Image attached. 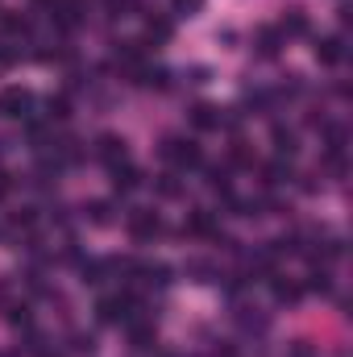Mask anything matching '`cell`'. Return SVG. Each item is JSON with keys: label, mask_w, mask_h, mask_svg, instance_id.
I'll use <instances>...</instances> for the list:
<instances>
[{"label": "cell", "mask_w": 353, "mask_h": 357, "mask_svg": "<svg viewBox=\"0 0 353 357\" xmlns=\"http://www.w3.org/2000/svg\"><path fill=\"white\" fill-rule=\"evenodd\" d=\"M163 158H167L175 171H195V167L204 162V154H200V146H195L191 137H167V142H163Z\"/></svg>", "instance_id": "6da1fadb"}, {"label": "cell", "mask_w": 353, "mask_h": 357, "mask_svg": "<svg viewBox=\"0 0 353 357\" xmlns=\"http://www.w3.org/2000/svg\"><path fill=\"white\" fill-rule=\"evenodd\" d=\"M125 225H129V237H133V241H154V237L163 233V216L150 212V208H133Z\"/></svg>", "instance_id": "7a4b0ae2"}, {"label": "cell", "mask_w": 353, "mask_h": 357, "mask_svg": "<svg viewBox=\"0 0 353 357\" xmlns=\"http://www.w3.org/2000/svg\"><path fill=\"white\" fill-rule=\"evenodd\" d=\"M96 158L112 171V167H121V162H129V150H125V137H117V133H100L96 137Z\"/></svg>", "instance_id": "3957f363"}, {"label": "cell", "mask_w": 353, "mask_h": 357, "mask_svg": "<svg viewBox=\"0 0 353 357\" xmlns=\"http://www.w3.org/2000/svg\"><path fill=\"white\" fill-rule=\"evenodd\" d=\"M29 108H33V91H25V88L0 91V116H29Z\"/></svg>", "instance_id": "277c9868"}, {"label": "cell", "mask_w": 353, "mask_h": 357, "mask_svg": "<svg viewBox=\"0 0 353 357\" xmlns=\"http://www.w3.org/2000/svg\"><path fill=\"white\" fill-rule=\"evenodd\" d=\"M183 229H187L191 237H216V216H212V212H204V208H195V212L183 220Z\"/></svg>", "instance_id": "5b68a950"}, {"label": "cell", "mask_w": 353, "mask_h": 357, "mask_svg": "<svg viewBox=\"0 0 353 357\" xmlns=\"http://www.w3.org/2000/svg\"><path fill=\"white\" fill-rule=\"evenodd\" d=\"M191 125H195L200 133L220 129V108H212V104H195V108H191Z\"/></svg>", "instance_id": "8992f818"}, {"label": "cell", "mask_w": 353, "mask_h": 357, "mask_svg": "<svg viewBox=\"0 0 353 357\" xmlns=\"http://www.w3.org/2000/svg\"><path fill=\"white\" fill-rule=\"evenodd\" d=\"M112 183H117V191H137L146 178L137 167H129V162H121V167H112Z\"/></svg>", "instance_id": "52a82bcc"}, {"label": "cell", "mask_w": 353, "mask_h": 357, "mask_svg": "<svg viewBox=\"0 0 353 357\" xmlns=\"http://www.w3.org/2000/svg\"><path fill=\"white\" fill-rule=\"evenodd\" d=\"M341 38H316V59L324 63V67H337L341 63Z\"/></svg>", "instance_id": "ba28073f"}, {"label": "cell", "mask_w": 353, "mask_h": 357, "mask_svg": "<svg viewBox=\"0 0 353 357\" xmlns=\"http://www.w3.org/2000/svg\"><path fill=\"white\" fill-rule=\"evenodd\" d=\"M0 21H4V29H8L13 38H29V33H33L29 17H17V13H8V17H0Z\"/></svg>", "instance_id": "9c48e42d"}, {"label": "cell", "mask_w": 353, "mask_h": 357, "mask_svg": "<svg viewBox=\"0 0 353 357\" xmlns=\"http://www.w3.org/2000/svg\"><path fill=\"white\" fill-rule=\"evenodd\" d=\"M84 216H88L91 225H108V220H112V208H108L104 199H91L88 208H84Z\"/></svg>", "instance_id": "30bf717a"}, {"label": "cell", "mask_w": 353, "mask_h": 357, "mask_svg": "<svg viewBox=\"0 0 353 357\" xmlns=\"http://www.w3.org/2000/svg\"><path fill=\"white\" fill-rule=\"evenodd\" d=\"M46 116H50V121H67V116H71V100H67V96H50Z\"/></svg>", "instance_id": "8fae6325"}, {"label": "cell", "mask_w": 353, "mask_h": 357, "mask_svg": "<svg viewBox=\"0 0 353 357\" xmlns=\"http://www.w3.org/2000/svg\"><path fill=\"white\" fill-rule=\"evenodd\" d=\"M274 150H278V154H295V129L274 125Z\"/></svg>", "instance_id": "7c38bea8"}, {"label": "cell", "mask_w": 353, "mask_h": 357, "mask_svg": "<svg viewBox=\"0 0 353 357\" xmlns=\"http://www.w3.org/2000/svg\"><path fill=\"white\" fill-rule=\"evenodd\" d=\"M303 295V287L299 282H283V278H274V299H283V303H295Z\"/></svg>", "instance_id": "4fadbf2b"}, {"label": "cell", "mask_w": 353, "mask_h": 357, "mask_svg": "<svg viewBox=\"0 0 353 357\" xmlns=\"http://www.w3.org/2000/svg\"><path fill=\"white\" fill-rule=\"evenodd\" d=\"M8 324H13V328H29V324H33L29 307H25V303H13V307H8Z\"/></svg>", "instance_id": "5bb4252c"}, {"label": "cell", "mask_w": 353, "mask_h": 357, "mask_svg": "<svg viewBox=\"0 0 353 357\" xmlns=\"http://www.w3.org/2000/svg\"><path fill=\"white\" fill-rule=\"evenodd\" d=\"M262 175H266V187H278V183H287V178H291V167H283V162H270Z\"/></svg>", "instance_id": "9a60e30c"}, {"label": "cell", "mask_w": 353, "mask_h": 357, "mask_svg": "<svg viewBox=\"0 0 353 357\" xmlns=\"http://www.w3.org/2000/svg\"><path fill=\"white\" fill-rule=\"evenodd\" d=\"M158 191H163L167 199H171V195H179V191H183V187H179V175H175V171H167V175H158Z\"/></svg>", "instance_id": "2e32d148"}, {"label": "cell", "mask_w": 353, "mask_h": 357, "mask_svg": "<svg viewBox=\"0 0 353 357\" xmlns=\"http://www.w3.org/2000/svg\"><path fill=\"white\" fill-rule=\"evenodd\" d=\"M283 33H308V17H303V13H291V17L283 21Z\"/></svg>", "instance_id": "e0dca14e"}, {"label": "cell", "mask_w": 353, "mask_h": 357, "mask_svg": "<svg viewBox=\"0 0 353 357\" xmlns=\"http://www.w3.org/2000/svg\"><path fill=\"white\" fill-rule=\"evenodd\" d=\"M258 50H262V54H274V50H278V29H262V33H258Z\"/></svg>", "instance_id": "ac0fdd59"}, {"label": "cell", "mask_w": 353, "mask_h": 357, "mask_svg": "<svg viewBox=\"0 0 353 357\" xmlns=\"http://www.w3.org/2000/svg\"><path fill=\"white\" fill-rule=\"evenodd\" d=\"M150 38L167 42V38H171V25H167V21H150Z\"/></svg>", "instance_id": "d6986e66"}, {"label": "cell", "mask_w": 353, "mask_h": 357, "mask_svg": "<svg viewBox=\"0 0 353 357\" xmlns=\"http://www.w3.org/2000/svg\"><path fill=\"white\" fill-rule=\"evenodd\" d=\"M175 8H179V17H191L200 8V0H175Z\"/></svg>", "instance_id": "ffe728a7"}, {"label": "cell", "mask_w": 353, "mask_h": 357, "mask_svg": "<svg viewBox=\"0 0 353 357\" xmlns=\"http://www.w3.org/2000/svg\"><path fill=\"white\" fill-rule=\"evenodd\" d=\"M91 349H96V341H91V337H84V333H80V337H75V354H91Z\"/></svg>", "instance_id": "44dd1931"}, {"label": "cell", "mask_w": 353, "mask_h": 357, "mask_svg": "<svg viewBox=\"0 0 353 357\" xmlns=\"http://www.w3.org/2000/svg\"><path fill=\"white\" fill-rule=\"evenodd\" d=\"M8 187H13V178H8V175H4V171H0V199L8 195Z\"/></svg>", "instance_id": "7402d4cb"}, {"label": "cell", "mask_w": 353, "mask_h": 357, "mask_svg": "<svg viewBox=\"0 0 353 357\" xmlns=\"http://www.w3.org/2000/svg\"><path fill=\"white\" fill-rule=\"evenodd\" d=\"M4 299H8V287H4V282H0V303H4Z\"/></svg>", "instance_id": "603a6c76"}]
</instances>
